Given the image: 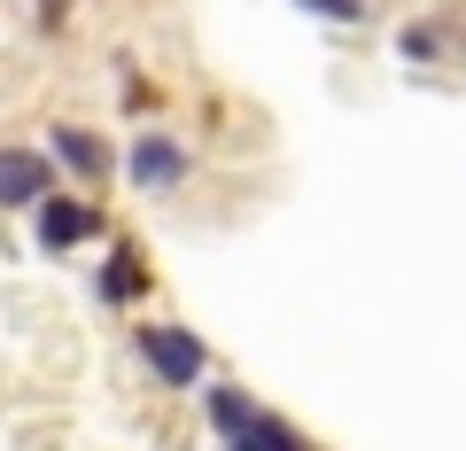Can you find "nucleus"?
<instances>
[{"mask_svg":"<svg viewBox=\"0 0 466 451\" xmlns=\"http://www.w3.org/2000/svg\"><path fill=\"white\" fill-rule=\"evenodd\" d=\"M133 358L164 389H202L210 382V343H202L195 327H179V319H140L133 327Z\"/></svg>","mask_w":466,"mask_h":451,"instance_id":"nucleus-1","label":"nucleus"},{"mask_svg":"<svg viewBox=\"0 0 466 451\" xmlns=\"http://www.w3.org/2000/svg\"><path fill=\"white\" fill-rule=\"evenodd\" d=\"M86 241H101V202L78 187H55L32 202V250L39 257H78Z\"/></svg>","mask_w":466,"mask_h":451,"instance_id":"nucleus-2","label":"nucleus"},{"mask_svg":"<svg viewBox=\"0 0 466 451\" xmlns=\"http://www.w3.org/2000/svg\"><path fill=\"white\" fill-rule=\"evenodd\" d=\"M116 171L140 187V195H179L187 187V171H195V149H187L179 133H164V125H140L133 133V149L116 156Z\"/></svg>","mask_w":466,"mask_h":451,"instance_id":"nucleus-3","label":"nucleus"},{"mask_svg":"<svg viewBox=\"0 0 466 451\" xmlns=\"http://www.w3.org/2000/svg\"><path fill=\"white\" fill-rule=\"evenodd\" d=\"M39 149L55 156V171L63 179H78V187H109L116 179V149L94 133V125H47V140Z\"/></svg>","mask_w":466,"mask_h":451,"instance_id":"nucleus-4","label":"nucleus"},{"mask_svg":"<svg viewBox=\"0 0 466 451\" xmlns=\"http://www.w3.org/2000/svg\"><path fill=\"white\" fill-rule=\"evenodd\" d=\"M63 171H55L47 149H16V140H0V210H32L39 195H55Z\"/></svg>","mask_w":466,"mask_h":451,"instance_id":"nucleus-5","label":"nucleus"},{"mask_svg":"<svg viewBox=\"0 0 466 451\" xmlns=\"http://www.w3.org/2000/svg\"><path fill=\"white\" fill-rule=\"evenodd\" d=\"M148 288H156V272H148V257H140V241H109V250H101L94 296L109 303V312H140V303H148Z\"/></svg>","mask_w":466,"mask_h":451,"instance_id":"nucleus-6","label":"nucleus"},{"mask_svg":"<svg viewBox=\"0 0 466 451\" xmlns=\"http://www.w3.org/2000/svg\"><path fill=\"white\" fill-rule=\"evenodd\" d=\"M226 451H311V444H303V436L288 428L280 413H265V405H257V413H249L241 428L226 436Z\"/></svg>","mask_w":466,"mask_h":451,"instance_id":"nucleus-7","label":"nucleus"},{"mask_svg":"<svg viewBox=\"0 0 466 451\" xmlns=\"http://www.w3.org/2000/svg\"><path fill=\"white\" fill-rule=\"evenodd\" d=\"M202 405H210V428L218 436H233L241 420L257 413V397H249V389H233V382H202Z\"/></svg>","mask_w":466,"mask_h":451,"instance_id":"nucleus-8","label":"nucleus"},{"mask_svg":"<svg viewBox=\"0 0 466 451\" xmlns=\"http://www.w3.org/2000/svg\"><path fill=\"white\" fill-rule=\"evenodd\" d=\"M303 16H327V24H366V0H296Z\"/></svg>","mask_w":466,"mask_h":451,"instance_id":"nucleus-9","label":"nucleus"},{"mask_svg":"<svg viewBox=\"0 0 466 451\" xmlns=\"http://www.w3.org/2000/svg\"><path fill=\"white\" fill-rule=\"evenodd\" d=\"M404 55H412V63H435V55H443V32H435V24H412V32H404Z\"/></svg>","mask_w":466,"mask_h":451,"instance_id":"nucleus-10","label":"nucleus"},{"mask_svg":"<svg viewBox=\"0 0 466 451\" xmlns=\"http://www.w3.org/2000/svg\"><path fill=\"white\" fill-rule=\"evenodd\" d=\"M116 86H125V109H156V86H148V78H140V70H133V63L116 70Z\"/></svg>","mask_w":466,"mask_h":451,"instance_id":"nucleus-11","label":"nucleus"},{"mask_svg":"<svg viewBox=\"0 0 466 451\" xmlns=\"http://www.w3.org/2000/svg\"><path fill=\"white\" fill-rule=\"evenodd\" d=\"M70 24V0H39V32H63Z\"/></svg>","mask_w":466,"mask_h":451,"instance_id":"nucleus-12","label":"nucleus"}]
</instances>
